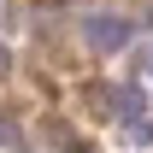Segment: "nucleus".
<instances>
[{"label": "nucleus", "mask_w": 153, "mask_h": 153, "mask_svg": "<svg viewBox=\"0 0 153 153\" xmlns=\"http://www.w3.org/2000/svg\"><path fill=\"white\" fill-rule=\"evenodd\" d=\"M0 71H6V47H0Z\"/></svg>", "instance_id": "nucleus-2"}, {"label": "nucleus", "mask_w": 153, "mask_h": 153, "mask_svg": "<svg viewBox=\"0 0 153 153\" xmlns=\"http://www.w3.org/2000/svg\"><path fill=\"white\" fill-rule=\"evenodd\" d=\"M130 36H135L130 18H118V12H94V18H82V41H88V47H100V53H118Z\"/></svg>", "instance_id": "nucleus-1"}]
</instances>
